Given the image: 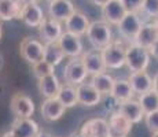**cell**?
<instances>
[{
    "label": "cell",
    "instance_id": "83f0119b",
    "mask_svg": "<svg viewBox=\"0 0 158 137\" xmlns=\"http://www.w3.org/2000/svg\"><path fill=\"white\" fill-rule=\"evenodd\" d=\"M65 52L62 51L59 42H47L44 44V60L52 66H58L65 59Z\"/></svg>",
    "mask_w": 158,
    "mask_h": 137
},
{
    "label": "cell",
    "instance_id": "ac0fdd59",
    "mask_svg": "<svg viewBox=\"0 0 158 137\" xmlns=\"http://www.w3.org/2000/svg\"><path fill=\"white\" fill-rule=\"evenodd\" d=\"M11 132L17 137H36L40 133V126L32 118H15Z\"/></svg>",
    "mask_w": 158,
    "mask_h": 137
},
{
    "label": "cell",
    "instance_id": "4316f807",
    "mask_svg": "<svg viewBox=\"0 0 158 137\" xmlns=\"http://www.w3.org/2000/svg\"><path fill=\"white\" fill-rule=\"evenodd\" d=\"M56 97L66 108H72V107H74L76 104H78L77 89H76L74 85H70V84H68V82L62 84Z\"/></svg>",
    "mask_w": 158,
    "mask_h": 137
},
{
    "label": "cell",
    "instance_id": "ee69618b",
    "mask_svg": "<svg viewBox=\"0 0 158 137\" xmlns=\"http://www.w3.org/2000/svg\"><path fill=\"white\" fill-rule=\"evenodd\" d=\"M154 22H156V23H157V26H158V17L156 18V19H154Z\"/></svg>",
    "mask_w": 158,
    "mask_h": 137
},
{
    "label": "cell",
    "instance_id": "b9f144b4",
    "mask_svg": "<svg viewBox=\"0 0 158 137\" xmlns=\"http://www.w3.org/2000/svg\"><path fill=\"white\" fill-rule=\"evenodd\" d=\"M151 137H158V133H153V135H151Z\"/></svg>",
    "mask_w": 158,
    "mask_h": 137
},
{
    "label": "cell",
    "instance_id": "4fadbf2b",
    "mask_svg": "<svg viewBox=\"0 0 158 137\" xmlns=\"http://www.w3.org/2000/svg\"><path fill=\"white\" fill-rule=\"evenodd\" d=\"M39 34H40L41 41H44V44L58 42L60 36L63 34V27L60 25V22H58V21L52 19L50 17H45L43 23L39 27Z\"/></svg>",
    "mask_w": 158,
    "mask_h": 137
},
{
    "label": "cell",
    "instance_id": "8fae6325",
    "mask_svg": "<svg viewBox=\"0 0 158 137\" xmlns=\"http://www.w3.org/2000/svg\"><path fill=\"white\" fill-rule=\"evenodd\" d=\"M76 89H77L78 104L84 107H95L102 102V95L91 82H83L77 85Z\"/></svg>",
    "mask_w": 158,
    "mask_h": 137
},
{
    "label": "cell",
    "instance_id": "277c9868",
    "mask_svg": "<svg viewBox=\"0 0 158 137\" xmlns=\"http://www.w3.org/2000/svg\"><path fill=\"white\" fill-rule=\"evenodd\" d=\"M143 23L144 22L142 21V17L139 13H128L124 17V19L117 25V30L123 37V40L133 42L138 37Z\"/></svg>",
    "mask_w": 158,
    "mask_h": 137
},
{
    "label": "cell",
    "instance_id": "f6af8a7d",
    "mask_svg": "<svg viewBox=\"0 0 158 137\" xmlns=\"http://www.w3.org/2000/svg\"><path fill=\"white\" fill-rule=\"evenodd\" d=\"M45 2H48V3H51V2H54V0H45Z\"/></svg>",
    "mask_w": 158,
    "mask_h": 137
},
{
    "label": "cell",
    "instance_id": "52a82bcc",
    "mask_svg": "<svg viewBox=\"0 0 158 137\" xmlns=\"http://www.w3.org/2000/svg\"><path fill=\"white\" fill-rule=\"evenodd\" d=\"M10 108L15 118H32L35 114V103L25 93H15L10 100Z\"/></svg>",
    "mask_w": 158,
    "mask_h": 137
},
{
    "label": "cell",
    "instance_id": "d590c367",
    "mask_svg": "<svg viewBox=\"0 0 158 137\" xmlns=\"http://www.w3.org/2000/svg\"><path fill=\"white\" fill-rule=\"evenodd\" d=\"M153 91L158 95V73L153 77Z\"/></svg>",
    "mask_w": 158,
    "mask_h": 137
},
{
    "label": "cell",
    "instance_id": "1f68e13d",
    "mask_svg": "<svg viewBox=\"0 0 158 137\" xmlns=\"http://www.w3.org/2000/svg\"><path fill=\"white\" fill-rule=\"evenodd\" d=\"M144 125L148 129V132L153 135V133H158V111L148 112L144 115Z\"/></svg>",
    "mask_w": 158,
    "mask_h": 137
},
{
    "label": "cell",
    "instance_id": "5b68a950",
    "mask_svg": "<svg viewBox=\"0 0 158 137\" xmlns=\"http://www.w3.org/2000/svg\"><path fill=\"white\" fill-rule=\"evenodd\" d=\"M19 52H21V56L29 65L33 66L35 63L44 59V44L40 40H37V38L25 37L21 41Z\"/></svg>",
    "mask_w": 158,
    "mask_h": 137
},
{
    "label": "cell",
    "instance_id": "8992f818",
    "mask_svg": "<svg viewBox=\"0 0 158 137\" xmlns=\"http://www.w3.org/2000/svg\"><path fill=\"white\" fill-rule=\"evenodd\" d=\"M88 75V71L84 66L83 59L80 58H70L68 63L65 66V70H63V78L68 84L70 85H77L85 82V78Z\"/></svg>",
    "mask_w": 158,
    "mask_h": 137
},
{
    "label": "cell",
    "instance_id": "74e56055",
    "mask_svg": "<svg viewBox=\"0 0 158 137\" xmlns=\"http://www.w3.org/2000/svg\"><path fill=\"white\" fill-rule=\"evenodd\" d=\"M36 137H52V136H51L50 133H47V132H41V130H40V133H39V135L36 136Z\"/></svg>",
    "mask_w": 158,
    "mask_h": 137
},
{
    "label": "cell",
    "instance_id": "cb8c5ba5",
    "mask_svg": "<svg viewBox=\"0 0 158 137\" xmlns=\"http://www.w3.org/2000/svg\"><path fill=\"white\" fill-rule=\"evenodd\" d=\"M110 96L120 104V103H123V102L133 99L135 92H133V89H132V87H131L128 80H120V78H118V80L114 81Z\"/></svg>",
    "mask_w": 158,
    "mask_h": 137
},
{
    "label": "cell",
    "instance_id": "f546056e",
    "mask_svg": "<svg viewBox=\"0 0 158 137\" xmlns=\"http://www.w3.org/2000/svg\"><path fill=\"white\" fill-rule=\"evenodd\" d=\"M32 70H33V74L40 80L43 77H47V75H51V74H55V66H52L51 63H48L47 60H40V62L35 63L32 66Z\"/></svg>",
    "mask_w": 158,
    "mask_h": 137
},
{
    "label": "cell",
    "instance_id": "d6986e66",
    "mask_svg": "<svg viewBox=\"0 0 158 137\" xmlns=\"http://www.w3.org/2000/svg\"><path fill=\"white\" fill-rule=\"evenodd\" d=\"M128 81L132 87L135 95L140 96L143 93H147L153 91V77L147 71H136L131 73Z\"/></svg>",
    "mask_w": 158,
    "mask_h": 137
},
{
    "label": "cell",
    "instance_id": "f35d334b",
    "mask_svg": "<svg viewBox=\"0 0 158 137\" xmlns=\"http://www.w3.org/2000/svg\"><path fill=\"white\" fill-rule=\"evenodd\" d=\"M22 4H29V3H37V0H19Z\"/></svg>",
    "mask_w": 158,
    "mask_h": 137
},
{
    "label": "cell",
    "instance_id": "8d00e7d4",
    "mask_svg": "<svg viewBox=\"0 0 158 137\" xmlns=\"http://www.w3.org/2000/svg\"><path fill=\"white\" fill-rule=\"evenodd\" d=\"M2 137H17V136H15L14 133L11 132V129H10V130H7L6 133H3V136H2Z\"/></svg>",
    "mask_w": 158,
    "mask_h": 137
},
{
    "label": "cell",
    "instance_id": "60d3db41",
    "mask_svg": "<svg viewBox=\"0 0 158 137\" xmlns=\"http://www.w3.org/2000/svg\"><path fill=\"white\" fill-rule=\"evenodd\" d=\"M69 137H83V136L80 135V132H74V133H72Z\"/></svg>",
    "mask_w": 158,
    "mask_h": 137
},
{
    "label": "cell",
    "instance_id": "d6a6232c",
    "mask_svg": "<svg viewBox=\"0 0 158 137\" xmlns=\"http://www.w3.org/2000/svg\"><path fill=\"white\" fill-rule=\"evenodd\" d=\"M128 13H140L144 0H120Z\"/></svg>",
    "mask_w": 158,
    "mask_h": 137
},
{
    "label": "cell",
    "instance_id": "30bf717a",
    "mask_svg": "<svg viewBox=\"0 0 158 137\" xmlns=\"http://www.w3.org/2000/svg\"><path fill=\"white\" fill-rule=\"evenodd\" d=\"M19 21H22L26 26L29 27H40V25L43 23V21L45 19L43 8L37 4V3H29V4H23L22 10L19 14Z\"/></svg>",
    "mask_w": 158,
    "mask_h": 137
},
{
    "label": "cell",
    "instance_id": "603a6c76",
    "mask_svg": "<svg viewBox=\"0 0 158 137\" xmlns=\"http://www.w3.org/2000/svg\"><path fill=\"white\" fill-rule=\"evenodd\" d=\"M60 87H62V84L59 82L55 74L47 75V77H43L39 80V91H40L41 96H44L45 99L56 97Z\"/></svg>",
    "mask_w": 158,
    "mask_h": 137
},
{
    "label": "cell",
    "instance_id": "f1b7e54d",
    "mask_svg": "<svg viewBox=\"0 0 158 137\" xmlns=\"http://www.w3.org/2000/svg\"><path fill=\"white\" fill-rule=\"evenodd\" d=\"M138 100H139V103H140L142 108H143L144 114L158 111V95L154 91H150V92L138 96Z\"/></svg>",
    "mask_w": 158,
    "mask_h": 137
},
{
    "label": "cell",
    "instance_id": "7bdbcfd3",
    "mask_svg": "<svg viewBox=\"0 0 158 137\" xmlns=\"http://www.w3.org/2000/svg\"><path fill=\"white\" fill-rule=\"evenodd\" d=\"M2 33H3L2 32V23H0V38H2Z\"/></svg>",
    "mask_w": 158,
    "mask_h": 137
},
{
    "label": "cell",
    "instance_id": "9c48e42d",
    "mask_svg": "<svg viewBox=\"0 0 158 137\" xmlns=\"http://www.w3.org/2000/svg\"><path fill=\"white\" fill-rule=\"evenodd\" d=\"M81 59H83L84 66H85L88 71V75H91V77L96 74H101V73H105L107 70L101 50H95V48L88 50L81 55Z\"/></svg>",
    "mask_w": 158,
    "mask_h": 137
},
{
    "label": "cell",
    "instance_id": "484cf974",
    "mask_svg": "<svg viewBox=\"0 0 158 137\" xmlns=\"http://www.w3.org/2000/svg\"><path fill=\"white\" fill-rule=\"evenodd\" d=\"M114 78L113 75H110L109 73H101V74H96L91 77V84L98 89V92L101 93L102 96H110L111 89H113L114 85Z\"/></svg>",
    "mask_w": 158,
    "mask_h": 137
},
{
    "label": "cell",
    "instance_id": "7c38bea8",
    "mask_svg": "<svg viewBox=\"0 0 158 137\" xmlns=\"http://www.w3.org/2000/svg\"><path fill=\"white\" fill-rule=\"evenodd\" d=\"M76 11L77 10L70 0H54L48 6V17L58 22H66Z\"/></svg>",
    "mask_w": 158,
    "mask_h": 137
},
{
    "label": "cell",
    "instance_id": "7a4b0ae2",
    "mask_svg": "<svg viewBox=\"0 0 158 137\" xmlns=\"http://www.w3.org/2000/svg\"><path fill=\"white\" fill-rule=\"evenodd\" d=\"M151 54L147 48L136 44V42H128L127 47V62L125 66L131 70V73L146 71L150 66Z\"/></svg>",
    "mask_w": 158,
    "mask_h": 137
},
{
    "label": "cell",
    "instance_id": "ab89813d",
    "mask_svg": "<svg viewBox=\"0 0 158 137\" xmlns=\"http://www.w3.org/2000/svg\"><path fill=\"white\" fill-rule=\"evenodd\" d=\"M3 66H4V58H3V55L0 54V70L3 69Z\"/></svg>",
    "mask_w": 158,
    "mask_h": 137
},
{
    "label": "cell",
    "instance_id": "2e32d148",
    "mask_svg": "<svg viewBox=\"0 0 158 137\" xmlns=\"http://www.w3.org/2000/svg\"><path fill=\"white\" fill-rule=\"evenodd\" d=\"M127 14H128V11L125 10V7L123 6V3L120 0H110L105 7H102L103 21H106L109 25L113 26H117Z\"/></svg>",
    "mask_w": 158,
    "mask_h": 137
},
{
    "label": "cell",
    "instance_id": "44dd1931",
    "mask_svg": "<svg viewBox=\"0 0 158 137\" xmlns=\"http://www.w3.org/2000/svg\"><path fill=\"white\" fill-rule=\"evenodd\" d=\"M40 111L45 121L54 122V121H58L62 118V115L66 111V107L58 100V97H52V99H45L41 103Z\"/></svg>",
    "mask_w": 158,
    "mask_h": 137
},
{
    "label": "cell",
    "instance_id": "3957f363",
    "mask_svg": "<svg viewBox=\"0 0 158 137\" xmlns=\"http://www.w3.org/2000/svg\"><path fill=\"white\" fill-rule=\"evenodd\" d=\"M127 47L128 44H124V41L114 40L113 42L102 50L105 65L107 69L118 70L123 66H125L127 62Z\"/></svg>",
    "mask_w": 158,
    "mask_h": 137
},
{
    "label": "cell",
    "instance_id": "e575fe53",
    "mask_svg": "<svg viewBox=\"0 0 158 137\" xmlns=\"http://www.w3.org/2000/svg\"><path fill=\"white\" fill-rule=\"evenodd\" d=\"M148 51H150L151 56H153L154 59H157V60H158V41H157L156 44H154L153 47H151V48H150V50H148Z\"/></svg>",
    "mask_w": 158,
    "mask_h": 137
},
{
    "label": "cell",
    "instance_id": "d4e9b609",
    "mask_svg": "<svg viewBox=\"0 0 158 137\" xmlns=\"http://www.w3.org/2000/svg\"><path fill=\"white\" fill-rule=\"evenodd\" d=\"M22 6L19 0H0V21L18 19Z\"/></svg>",
    "mask_w": 158,
    "mask_h": 137
},
{
    "label": "cell",
    "instance_id": "ba28073f",
    "mask_svg": "<svg viewBox=\"0 0 158 137\" xmlns=\"http://www.w3.org/2000/svg\"><path fill=\"white\" fill-rule=\"evenodd\" d=\"M133 123L120 111H113L109 117V137H128Z\"/></svg>",
    "mask_w": 158,
    "mask_h": 137
},
{
    "label": "cell",
    "instance_id": "7402d4cb",
    "mask_svg": "<svg viewBox=\"0 0 158 137\" xmlns=\"http://www.w3.org/2000/svg\"><path fill=\"white\" fill-rule=\"evenodd\" d=\"M157 41H158V26L154 21H151V22L143 23L138 37H136V40L133 42H136V44L150 50Z\"/></svg>",
    "mask_w": 158,
    "mask_h": 137
},
{
    "label": "cell",
    "instance_id": "6da1fadb",
    "mask_svg": "<svg viewBox=\"0 0 158 137\" xmlns=\"http://www.w3.org/2000/svg\"><path fill=\"white\" fill-rule=\"evenodd\" d=\"M87 38L92 48L95 50H103L110 42H113V32L111 25H109L106 21H94L91 22L89 27L87 30Z\"/></svg>",
    "mask_w": 158,
    "mask_h": 137
},
{
    "label": "cell",
    "instance_id": "836d02e7",
    "mask_svg": "<svg viewBox=\"0 0 158 137\" xmlns=\"http://www.w3.org/2000/svg\"><path fill=\"white\" fill-rule=\"evenodd\" d=\"M88 2L89 3H92L94 6H96V7H105L106 4H107L109 2H110V0H88Z\"/></svg>",
    "mask_w": 158,
    "mask_h": 137
},
{
    "label": "cell",
    "instance_id": "ffe728a7",
    "mask_svg": "<svg viewBox=\"0 0 158 137\" xmlns=\"http://www.w3.org/2000/svg\"><path fill=\"white\" fill-rule=\"evenodd\" d=\"M91 22L88 17L81 11H76L74 14L65 22V32H69L72 34H76L78 37L87 34V30L89 27Z\"/></svg>",
    "mask_w": 158,
    "mask_h": 137
},
{
    "label": "cell",
    "instance_id": "e0dca14e",
    "mask_svg": "<svg viewBox=\"0 0 158 137\" xmlns=\"http://www.w3.org/2000/svg\"><path fill=\"white\" fill-rule=\"evenodd\" d=\"M117 111H120L133 125L139 123L142 119H144V115H146L138 99H131V100H127V102L120 103L117 107Z\"/></svg>",
    "mask_w": 158,
    "mask_h": 137
},
{
    "label": "cell",
    "instance_id": "9a60e30c",
    "mask_svg": "<svg viewBox=\"0 0 158 137\" xmlns=\"http://www.w3.org/2000/svg\"><path fill=\"white\" fill-rule=\"evenodd\" d=\"M59 45L66 56L69 58H80L84 54L83 41L78 36L72 34L69 32H63V34L59 38Z\"/></svg>",
    "mask_w": 158,
    "mask_h": 137
},
{
    "label": "cell",
    "instance_id": "4dcf8cb0",
    "mask_svg": "<svg viewBox=\"0 0 158 137\" xmlns=\"http://www.w3.org/2000/svg\"><path fill=\"white\" fill-rule=\"evenodd\" d=\"M139 14L151 18L154 21L158 17V0H144L143 6H142V11Z\"/></svg>",
    "mask_w": 158,
    "mask_h": 137
},
{
    "label": "cell",
    "instance_id": "5bb4252c",
    "mask_svg": "<svg viewBox=\"0 0 158 137\" xmlns=\"http://www.w3.org/2000/svg\"><path fill=\"white\" fill-rule=\"evenodd\" d=\"M83 137H109V121L103 118H91L80 127Z\"/></svg>",
    "mask_w": 158,
    "mask_h": 137
}]
</instances>
